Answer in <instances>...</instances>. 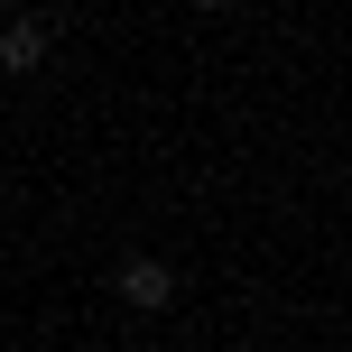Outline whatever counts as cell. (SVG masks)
<instances>
[{
	"mask_svg": "<svg viewBox=\"0 0 352 352\" xmlns=\"http://www.w3.org/2000/svg\"><path fill=\"white\" fill-rule=\"evenodd\" d=\"M37 56H47V28L37 19H10L0 28V74H37Z\"/></svg>",
	"mask_w": 352,
	"mask_h": 352,
	"instance_id": "7a4b0ae2",
	"label": "cell"
},
{
	"mask_svg": "<svg viewBox=\"0 0 352 352\" xmlns=\"http://www.w3.org/2000/svg\"><path fill=\"white\" fill-rule=\"evenodd\" d=\"M111 287H121V306H140V316H158V306L176 297V269H167V260H148V250H130V260L111 269Z\"/></svg>",
	"mask_w": 352,
	"mask_h": 352,
	"instance_id": "6da1fadb",
	"label": "cell"
}]
</instances>
